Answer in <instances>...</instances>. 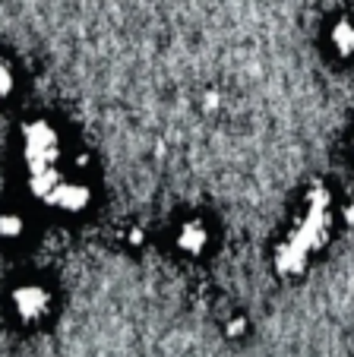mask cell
<instances>
[{
  "instance_id": "6da1fadb",
  "label": "cell",
  "mask_w": 354,
  "mask_h": 357,
  "mask_svg": "<svg viewBox=\"0 0 354 357\" xmlns=\"http://www.w3.org/2000/svg\"><path fill=\"white\" fill-rule=\"evenodd\" d=\"M332 193L326 190V183H314L307 190L301 215L294 218L291 231L279 241L275 247V272L281 278H301L307 272L310 259L320 253L332 237Z\"/></svg>"
},
{
  "instance_id": "7a4b0ae2",
  "label": "cell",
  "mask_w": 354,
  "mask_h": 357,
  "mask_svg": "<svg viewBox=\"0 0 354 357\" xmlns=\"http://www.w3.org/2000/svg\"><path fill=\"white\" fill-rule=\"evenodd\" d=\"M10 310H13V317L22 326H35L41 319H47L54 310L51 284L38 282V278H26V282L13 284V291H10Z\"/></svg>"
},
{
  "instance_id": "3957f363",
  "label": "cell",
  "mask_w": 354,
  "mask_h": 357,
  "mask_svg": "<svg viewBox=\"0 0 354 357\" xmlns=\"http://www.w3.org/2000/svg\"><path fill=\"white\" fill-rule=\"evenodd\" d=\"M209 247H212V228H209L206 218L190 215L174 228V250H177L181 257L200 259L209 253Z\"/></svg>"
},
{
  "instance_id": "277c9868",
  "label": "cell",
  "mask_w": 354,
  "mask_h": 357,
  "mask_svg": "<svg viewBox=\"0 0 354 357\" xmlns=\"http://www.w3.org/2000/svg\"><path fill=\"white\" fill-rule=\"evenodd\" d=\"M47 202L67 215H80L92 206V187L86 181H57L47 193Z\"/></svg>"
},
{
  "instance_id": "5b68a950",
  "label": "cell",
  "mask_w": 354,
  "mask_h": 357,
  "mask_svg": "<svg viewBox=\"0 0 354 357\" xmlns=\"http://www.w3.org/2000/svg\"><path fill=\"white\" fill-rule=\"evenodd\" d=\"M329 51L339 61H351L354 57V16H339L329 26Z\"/></svg>"
},
{
  "instance_id": "8992f818",
  "label": "cell",
  "mask_w": 354,
  "mask_h": 357,
  "mask_svg": "<svg viewBox=\"0 0 354 357\" xmlns=\"http://www.w3.org/2000/svg\"><path fill=\"white\" fill-rule=\"evenodd\" d=\"M29 237V222L22 212L3 209L0 212V241L3 243H22Z\"/></svg>"
},
{
  "instance_id": "52a82bcc",
  "label": "cell",
  "mask_w": 354,
  "mask_h": 357,
  "mask_svg": "<svg viewBox=\"0 0 354 357\" xmlns=\"http://www.w3.org/2000/svg\"><path fill=\"white\" fill-rule=\"evenodd\" d=\"M16 89V76H13V67H10L3 57H0V101L10 98V92Z\"/></svg>"
},
{
  "instance_id": "ba28073f",
  "label": "cell",
  "mask_w": 354,
  "mask_h": 357,
  "mask_svg": "<svg viewBox=\"0 0 354 357\" xmlns=\"http://www.w3.org/2000/svg\"><path fill=\"white\" fill-rule=\"evenodd\" d=\"M250 332V323H247V317H231L225 323V335L228 338H244Z\"/></svg>"
},
{
  "instance_id": "9c48e42d",
  "label": "cell",
  "mask_w": 354,
  "mask_h": 357,
  "mask_svg": "<svg viewBox=\"0 0 354 357\" xmlns=\"http://www.w3.org/2000/svg\"><path fill=\"white\" fill-rule=\"evenodd\" d=\"M127 241H130V247H140V243H146V234H142L140 228H133V231L127 234Z\"/></svg>"
},
{
  "instance_id": "30bf717a",
  "label": "cell",
  "mask_w": 354,
  "mask_h": 357,
  "mask_svg": "<svg viewBox=\"0 0 354 357\" xmlns=\"http://www.w3.org/2000/svg\"><path fill=\"white\" fill-rule=\"evenodd\" d=\"M202 101H206V111H215V108H219V95H215V92H206V98H202Z\"/></svg>"
},
{
  "instance_id": "8fae6325",
  "label": "cell",
  "mask_w": 354,
  "mask_h": 357,
  "mask_svg": "<svg viewBox=\"0 0 354 357\" xmlns=\"http://www.w3.org/2000/svg\"><path fill=\"white\" fill-rule=\"evenodd\" d=\"M341 215H345V225L351 228V225H354V206H345V209H341Z\"/></svg>"
},
{
  "instance_id": "7c38bea8",
  "label": "cell",
  "mask_w": 354,
  "mask_h": 357,
  "mask_svg": "<svg viewBox=\"0 0 354 357\" xmlns=\"http://www.w3.org/2000/svg\"><path fill=\"white\" fill-rule=\"evenodd\" d=\"M348 149H351V155H354V130H351V136H348Z\"/></svg>"
}]
</instances>
